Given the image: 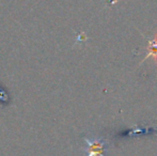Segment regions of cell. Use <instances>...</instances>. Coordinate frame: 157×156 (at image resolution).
<instances>
[{"instance_id":"2","label":"cell","mask_w":157,"mask_h":156,"mask_svg":"<svg viewBox=\"0 0 157 156\" xmlns=\"http://www.w3.org/2000/svg\"><path fill=\"white\" fill-rule=\"evenodd\" d=\"M149 58H153L155 60V62H157V34L155 36V39L149 42V45H147V55L143 59L142 62H144Z\"/></svg>"},{"instance_id":"1","label":"cell","mask_w":157,"mask_h":156,"mask_svg":"<svg viewBox=\"0 0 157 156\" xmlns=\"http://www.w3.org/2000/svg\"><path fill=\"white\" fill-rule=\"evenodd\" d=\"M85 141L87 143L86 152L87 156H105V148L107 141L101 138H94V139H89L85 138Z\"/></svg>"}]
</instances>
